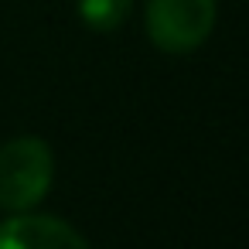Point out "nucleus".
<instances>
[{
  "label": "nucleus",
  "mask_w": 249,
  "mask_h": 249,
  "mask_svg": "<svg viewBox=\"0 0 249 249\" xmlns=\"http://www.w3.org/2000/svg\"><path fill=\"white\" fill-rule=\"evenodd\" d=\"M0 249H89V242L65 218L18 212L0 225Z\"/></svg>",
  "instance_id": "3"
},
{
  "label": "nucleus",
  "mask_w": 249,
  "mask_h": 249,
  "mask_svg": "<svg viewBox=\"0 0 249 249\" xmlns=\"http://www.w3.org/2000/svg\"><path fill=\"white\" fill-rule=\"evenodd\" d=\"M55 157L41 137H14L0 147V208L31 212L52 188Z\"/></svg>",
  "instance_id": "1"
},
{
  "label": "nucleus",
  "mask_w": 249,
  "mask_h": 249,
  "mask_svg": "<svg viewBox=\"0 0 249 249\" xmlns=\"http://www.w3.org/2000/svg\"><path fill=\"white\" fill-rule=\"evenodd\" d=\"M215 0H147V35L160 52L184 55L208 41Z\"/></svg>",
  "instance_id": "2"
},
{
  "label": "nucleus",
  "mask_w": 249,
  "mask_h": 249,
  "mask_svg": "<svg viewBox=\"0 0 249 249\" xmlns=\"http://www.w3.org/2000/svg\"><path fill=\"white\" fill-rule=\"evenodd\" d=\"M133 7V0H79V18L92 31H116Z\"/></svg>",
  "instance_id": "4"
}]
</instances>
